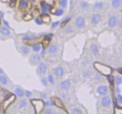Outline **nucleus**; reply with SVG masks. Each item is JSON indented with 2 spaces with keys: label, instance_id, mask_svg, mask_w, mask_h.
<instances>
[{
  "label": "nucleus",
  "instance_id": "obj_1",
  "mask_svg": "<svg viewBox=\"0 0 122 114\" xmlns=\"http://www.w3.org/2000/svg\"><path fill=\"white\" fill-rule=\"evenodd\" d=\"M94 67L98 72H100L103 76H110L113 72V69L110 66H107L105 64H103L101 62H95L94 63Z\"/></svg>",
  "mask_w": 122,
  "mask_h": 114
},
{
  "label": "nucleus",
  "instance_id": "obj_2",
  "mask_svg": "<svg viewBox=\"0 0 122 114\" xmlns=\"http://www.w3.org/2000/svg\"><path fill=\"white\" fill-rule=\"evenodd\" d=\"M31 103H32L36 113H41L45 107L44 102L41 99H33L31 100Z\"/></svg>",
  "mask_w": 122,
  "mask_h": 114
},
{
  "label": "nucleus",
  "instance_id": "obj_3",
  "mask_svg": "<svg viewBox=\"0 0 122 114\" xmlns=\"http://www.w3.org/2000/svg\"><path fill=\"white\" fill-rule=\"evenodd\" d=\"M51 102H52V103L54 104V106H56L57 107H59V108L64 110L65 112H67V110H66V108H65V104H64L63 101L61 100L59 97H51Z\"/></svg>",
  "mask_w": 122,
  "mask_h": 114
},
{
  "label": "nucleus",
  "instance_id": "obj_4",
  "mask_svg": "<svg viewBox=\"0 0 122 114\" xmlns=\"http://www.w3.org/2000/svg\"><path fill=\"white\" fill-rule=\"evenodd\" d=\"M48 70V66L46 63L44 62H39V66H38V69H37V72L39 75H44V74L46 73Z\"/></svg>",
  "mask_w": 122,
  "mask_h": 114
},
{
  "label": "nucleus",
  "instance_id": "obj_5",
  "mask_svg": "<svg viewBox=\"0 0 122 114\" xmlns=\"http://www.w3.org/2000/svg\"><path fill=\"white\" fill-rule=\"evenodd\" d=\"M75 26H76L77 28H84L85 24V18L82 17V16H79L78 18L76 19L75 20Z\"/></svg>",
  "mask_w": 122,
  "mask_h": 114
},
{
  "label": "nucleus",
  "instance_id": "obj_6",
  "mask_svg": "<svg viewBox=\"0 0 122 114\" xmlns=\"http://www.w3.org/2000/svg\"><path fill=\"white\" fill-rule=\"evenodd\" d=\"M41 62V57L39 54H33L29 58V62L33 65H36L39 64Z\"/></svg>",
  "mask_w": 122,
  "mask_h": 114
},
{
  "label": "nucleus",
  "instance_id": "obj_7",
  "mask_svg": "<svg viewBox=\"0 0 122 114\" xmlns=\"http://www.w3.org/2000/svg\"><path fill=\"white\" fill-rule=\"evenodd\" d=\"M15 100V96L14 95H9V97H6L5 101H4V108H7L9 105L14 102V101Z\"/></svg>",
  "mask_w": 122,
  "mask_h": 114
},
{
  "label": "nucleus",
  "instance_id": "obj_8",
  "mask_svg": "<svg viewBox=\"0 0 122 114\" xmlns=\"http://www.w3.org/2000/svg\"><path fill=\"white\" fill-rule=\"evenodd\" d=\"M54 75L57 78H60L63 77L64 75V69L61 67H57L54 69Z\"/></svg>",
  "mask_w": 122,
  "mask_h": 114
},
{
  "label": "nucleus",
  "instance_id": "obj_9",
  "mask_svg": "<svg viewBox=\"0 0 122 114\" xmlns=\"http://www.w3.org/2000/svg\"><path fill=\"white\" fill-rule=\"evenodd\" d=\"M19 52H20V53L24 56H28L29 53H30V49H29V47L26 46V45L19 46Z\"/></svg>",
  "mask_w": 122,
  "mask_h": 114
},
{
  "label": "nucleus",
  "instance_id": "obj_10",
  "mask_svg": "<svg viewBox=\"0 0 122 114\" xmlns=\"http://www.w3.org/2000/svg\"><path fill=\"white\" fill-rule=\"evenodd\" d=\"M97 92L100 95H106L108 93V87L106 85H100L97 88Z\"/></svg>",
  "mask_w": 122,
  "mask_h": 114
},
{
  "label": "nucleus",
  "instance_id": "obj_11",
  "mask_svg": "<svg viewBox=\"0 0 122 114\" xmlns=\"http://www.w3.org/2000/svg\"><path fill=\"white\" fill-rule=\"evenodd\" d=\"M101 21V16L99 14H95L91 17V24L93 25H97L98 24H100Z\"/></svg>",
  "mask_w": 122,
  "mask_h": 114
},
{
  "label": "nucleus",
  "instance_id": "obj_12",
  "mask_svg": "<svg viewBox=\"0 0 122 114\" xmlns=\"http://www.w3.org/2000/svg\"><path fill=\"white\" fill-rule=\"evenodd\" d=\"M0 33L2 36H4V37H9V36H11V31L9 30V28L8 27L3 26L0 28Z\"/></svg>",
  "mask_w": 122,
  "mask_h": 114
},
{
  "label": "nucleus",
  "instance_id": "obj_13",
  "mask_svg": "<svg viewBox=\"0 0 122 114\" xmlns=\"http://www.w3.org/2000/svg\"><path fill=\"white\" fill-rule=\"evenodd\" d=\"M111 104V98L109 96H105L101 99V105L105 107H107Z\"/></svg>",
  "mask_w": 122,
  "mask_h": 114
},
{
  "label": "nucleus",
  "instance_id": "obj_14",
  "mask_svg": "<svg viewBox=\"0 0 122 114\" xmlns=\"http://www.w3.org/2000/svg\"><path fill=\"white\" fill-rule=\"evenodd\" d=\"M58 52V47L57 45H55V44H51V45L49 46V48H48V53L49 54V55H54V54H56Z\"/></svg>",
  "mask_w": 122,
  "mask_h": 114
},
{
  "label": "nucleus",
  "instance_id": "obj_15",
  "mask_svg": "<svg viewBox=\"0 0 122 114\" xmlns=\"http://www.w3.org/2000/svg\"><path fill=\"white\" fill-rule=\"evenodd\" d=\"M70 85H71V82L69 79H66L65 81H62L60 82V88L62 90H67V89L70 88Z\"/></svg>",
  "mask_w": 122,
  "mask_h": 114
},
{
  "label": "nucleus",
  "instance_id": "obj_16",
  "mask_svg": "<svg viewBox=\"0 0 122 114\" xmlns=\"http://www.w3.org/2000/svg\"><path fill=\"white\" fill-rule=\"evenodd\" d=\"M116 23H117V18L115 17V16H112L108 20V26L110 28H113L116 25Z\"/></svg>",
  "mask_w": 122,
  "mask_h": 114
},
{
  "label": "nucleus",
  "instance_id": "obj_17",
  "mask_svg": "<svg viewBox=\"0 0 122 114\" xmlns=\"http://www.w3.org/2000/svg\"><path fill=\"white\" fill-rule=\"evenodd\" d=\"M0 84L2 86H7L9 84V79L4 74L0 75Z\"/></svg>",
  "mask_w": 122,
  "mask_h": 114
},
{
  "label": "nucleus",
  "instance_id": "obj_18",
  "mask_svg": "<svg viewBox=\"0 0 122 114\" xmlns=\"http://www.w3.org/2000/svg\"><path fill=\"white\" fill-rule=\"evenodd\" d=\"M90 50L95 56H98L99 53H100V49H99V47L96 44H92L90 46Z\"/></svg>",
  "mask_w": 122,
  "mask_h": 114
},
{
  "label": "nucleus",
  "instance_id": "obj_19",
  "mask_svg": "<svg viewBox=\"0 0 122 114\" xmlns=\"http://www.w3.org/2000/svg\"><path fill=\"white\" fill-rule=\"evenodd\" d=\"M14 92H15L16 96H18V97H22L24 96V91L19 87H16V88L14 89Z\"/></svg>",
  "mask_w": 122,
  "mask_h": 114
},
{
  "label": "nucleus",
  "instance_id": "obj_20",
  "mask_svg": "<svg viewBox=\"0 0 122 114\" xmlns=\"http://www.w3.org/2000/svg\"><path fill=\"white\" fill-rule=\"evenodd\" d=\"M122 0H111V5L113 8L117 9L121 5Z\"/></svg>",
  "mask_w": 122,
  "mask_h": 114
},
{
  "label": "nucleus",
  "instance_id": "obj_21",
  "mask_svg": "<svg viewBox=\"0 0 122 114\" xmlns=\"http://www.w3.org/2000/svg\"><path fill=\"white\" fill-rule=\"evenodd\" d=\"M104 6V4L102 2H100V1H99V2H96L94 4V6H93V9H95V10H100V9L103 8Z\"/></svg>",
  "mask_w": 122,
  "mask_h": 114
},
{
  "label": "nucleus",
  "instance_id": "obj_22",
  "mask_svg": "<svg viewBox=\"0 0 122 114\" xmlns=\"http://www.w3.org/2000/svg\"><path fill=\"white\" fill-rule=\"evenodd\" d=\"M32 48H33V50H34V52H39V51L41 50V45L39 43H34V44H33Z\"/></svg>",
  "mask_w": 122,
  "mask_h": 114
},
{
  "label": "nucleus",
  "instance_id": "obj_23",
  "mask_svg": "<svg viewBox=\"0 0 122 114\" xmlns=\"http://www.w3.org/2000/svg\"><path fill=\"white\" fill-rule=\"evenodd\" d=\"M51 20L50 17H49V15H47V14H44V15L42 16V21L43 23H45V24H48V23H49Z\"/></svg>",
  "mask_w": 122,
  "mask_h": 114
},
{
  "label": "nucleus",
  "instance_id": "obj_24",
  "mask_svg": "<svg viewBox=\"0 0 122 114\" xmlns=\"http://www.w3.org/2000/svg\"><path fill=\"white\" fill-rule=\"evenodd\" d=\"M26 105H27V101L24 100V99H22V100H20L19 102V108H24V107H26Z\"/></svg>",
  "mask_w": 122,
  "mask_h": 114
},
{
  "label": "nucleus",
  "instance_id": "obj_25",
  "mask_svg": "<svg viewBox=\"0 0 122 114\" xmlns=\"http://www.w3.org/2000/svg\"><path fill=\"white\" fill-rule=\"evenodd\" d=\"M28 6V1L27 0H21L20 3H19V7L21 9H25Z\"/></svg>",
  "mask_w": 122,
  "mask_h": 114
},
{
  "label": "nucleus",
  "instance_id": "obj_26",
  "mask_svg": "<svg viewBox=\"0 0 122 114\" xmlns=\"http://www.w3.org/2000/svg\"><path fill=\"white\" fill-rule=\"evenodd\" d=\"M80 7L83 9H87L89 8V4L85 1H82V2H80Z\"/></svg>",
  "mask_w": 122,
  "mask_h": 114
},
{
  "label": "nucleus",
  "instance_id": "obj_27",
  "mask_svg": "<svg viewBox=\"0 0 122 114\" xmlns=\"http://www.w3.org/2000/svg\"><path fill=\"white\" fill-rule=\"evenodd\" d=\"M115 82H116L117 85H120V84L122 83V77H120V76H116V77H115Z\"/></svg>",
  "mask_w": 122,
  "mask_h": 114
},
{
  "label": "nucleus",
  "instance_id": "obj_28",
  "mask_svg": "<svg viewBox=\"0 0 122 114\" xmlns=\"http://www.w3.org/2000/svg\"><path fill=\"white\" fill-rule=\"evenodd\" d=\"M72 113L73 114H82L83 113V112H82V110H80V109L79 108H75L72 110Z\"/></svg>",
  "mask_w": 122,
  "mask_h": 114
},
{
  "label": "nucleus",
  "instance_id": "obj_29",
  "mask_svg": "<svg viewBox=\"0 0 122 114\" xmlns=\"http://www.w3.org/2000/svg\"><path fill=\"white\" fill-rule=\"evenodd\" d=\"M48 82H50V83H52V84L54 83V78L51 74H49V75L48 76Z\"/></svg>",
  "mask_w": 122,
  "mask_h": 114
},
{
  "label": "nucleus",
  "instance_id": "obj_30",
  "mask_svg": "<svg viewBox=\"0 0 122 114\" xmlns=\"http://www.w3.org/2000/svg\"><path fill=\"white\" fill-rule=\"evenodd\" d=\"M67 4H68V0H60V5H61V7L65 8L67 6Z\"/></svg>",
  "mask_w": 122,
  "mask_h": 114
},
{
  "label": "nucleus",
  "instance_id": "obj_31",
  "mask_svg": "<svg viewBox=\"0 0 122 114\" xmlns=\"http://www.w3.org/2000/svg\"><path fill=\"white\" fill-rule=\"evenodd\" d=\"M65 32H66L67 33H71L74 32L73 28H72L71 26H68V27L66 28V29H65Z\"/></svg>",
  "mask_w": 122,
  "mask_h": 114
},
{
  "label": "nucleus",
  "instance_id": "obj_32",
  "mask_svg": "<svg viewBox=\"0 0 122 114\" xmlns=\"http://www.w3.org/2000/svg\"><path fill=\"white\" fill-rule=\"evenodd\" d=\"M115 113H117V114L122 113V108H121V107H116L115 108Z\"/></svg>",
  "mask_w": 122,
  "mask_h": 114
},
{
  "label": "nucleus",
  "instance_id": "obj_33",
  "mask_svg": "<svg viewBox=\"0 0 122 114\" xmlns=\"http://www.w3.org/2000/svg\"><path fill=\"white\" fill-rule=\"evenodd\" d=\"M116 100H117V102H118L119 103H122V96L120 95V93L117 94V96H116Z\"/></svg>",
  "mask_w": 122,
  "mask_h": 114
},
{
  "label": "nucleus",
  "instance_id": "obj_34",
  "mask_svg": "<svg viewBox=\"0 0 122 114\" xmlns=\"http://www.w3.org/2000/svg\"><path fill=\"white\" fill-rule=\"evenodd\" d=\"M32 18H33V16L31 15V14H26L24 19V20L29 21V20H30V19H32Z\"/></svg>",
  "mask_w": 122,
  "mask_h": 114
},
{
  "label": "nucleus",
  "instance_id": "obj_35",
  "mask_svg": "<svg viewBox=\"0 0 122 114\" xmlns=\"http://www.w3.org/2000/svg\"><path fill=\"white\" fill-rule=\"evenodd\" d=\"M64 13V11H63V9H58V10H56V12H55V15H57V16H60L61 14H63Z\"/></svg>",
  "mask_w": 122,
  "mask_h": 114
},
{
  "label": "nucleus",
  "instance_id": "obj_36",
  "mask_svg": "<svg viewBox=\"0 0 122 114\" xmlns=\"http://www.w3.org/2000/svg\"><path fill=\"white\" fill-rule=\"evenodd\" d=\"M44 114H51V113H53V110L50 108H47L46 110L44 111Z\"/></svg>",
  "mask_w": 122,
  "mask_h": 114
},
{
  "label": "nucleus",
  "instance_id": "obj_37",
  "mask_svg": "<svg viewBox=\"0 0 122 114\" xmlns=\"http://www.w3.org/2000/svg\"><path fill=\"white\" fill-rule=\"evenodd\" d=\"M24 95H25L27 97H31V95H32V92H29V91H24Z\"/></svg>",
  "mask_w": 122,
  "mask_h": 114
},
{
  "label": "nucleus",
  "instance_id": "obj_38",
  "mask_svg": "<svg viewBox=\"0 0 122 114\" xmlns=\"http://www.w3.org/2000/svg\"><path fill=\"white\" fill-rule=\"evenodd\" d=\"M36 23H37L38 24H41L43 23V21L40 20V19H36Z\"/></svg>",
  "mask_w": 122,
  "mask_h": 114
},
{
  "label": "nucleus",
  "instance_id": "obj_39",
  "mask_svg": "<svg viewBox=\"0 0 122 114\" xmlns=\"http://www.w3.org/2000/svg\"><path fill=\"white\" fill-rule=\"evenodd\" d=\"M59 24V22H56V23H54L52 25V28H55V26H57Z\"/></svg>",
  "mask_w": 122,
  "mask_h": 114
},
{
  "label": "nucleus",
  "instance_id": "obj_40",
  "mask_svg": "<svg viewBox=\"0 0 122 114\" xmlns=\"http://www.w3.org/2000/svg\"><path fill=\"white\" fill-rule=\"evenodd\" d=\"M119 25H120V28H122V19L120 20V23H119Z\"/></svg>",
  "mask_w": 122,
  "mask_h": 114
},
{
  "label": "nucleus",
  "instance_id": "obj_41",
  "mask_svg": "<svg viewBox=\"0 0 122 114\" xmlns=\"http://www.w3.org/2000/svg\"><path fill=\"white\" fill-rule=\"evenodd\" d=\"M4 13L3 12H1V11H0V19H3V17H4Z\"/></svg>",
  "mask_w": 122,
  "mask_h": 114
},
{
  "label": "nucleus",
  "instance_id": "obj_42",
  "mask_svg": "<svg viewBox=\"0 0 122 114\" xmlns=\"http://www.w3.org/2000/svg\"><path fill=\"white\" fill-rule=\"evenodd\" d=\"M1 74H4V71H3L2 68H0V75H1Z\"/></svg>",
  "mask_w": 122,
  "mask_h": 114
},
{
  "label": "nucleus",
  "instance_id": "obj_43",
  "mask_svg": "<svg viewBox=\"0 0 122 114\" xmlns=\"http://www.w3.org/2000/svg\"><path fill=\"white\" fill-rule=\"evenodd\" d=\"M31 1H32V2H33V1H34V0H31Z\"/></svg>",
  "mask_w": 122,
  "mask_h": 114
},
{
  "label": "nucleus",
  "instance_id": "obj_44",
  "mask_svg": "<svg viewBox=\"0 0 122 114\" xmlns=\"http://www.w3.org/2000/svg\"><path fill=\"white\" fill-rule=\"evenodd\" d=\"M121 73H122V68H121Z\"/></svg>",
  "mask_w": 122,
  "mask_h": 114
},
{
  "label": "nucleus",
  "instance_id": "obj_45",
  "mask_svg": "<svg viewBox=\"0 0 122 114\" xmlns=\"http://www.w3.org/2000/svg\"><path fill=\"white\" fill-rule=\"evenodd\" d=\"M121 12H122V11H121Z\"/></svg>",
  "mask_w": 122,
  "mask_h": 114
}]
</instances>
